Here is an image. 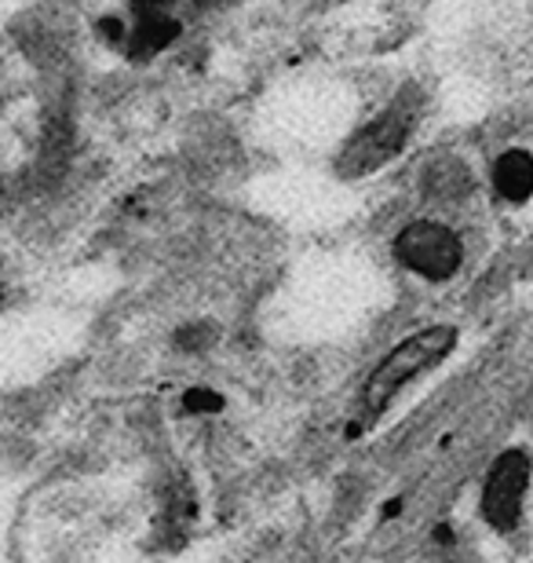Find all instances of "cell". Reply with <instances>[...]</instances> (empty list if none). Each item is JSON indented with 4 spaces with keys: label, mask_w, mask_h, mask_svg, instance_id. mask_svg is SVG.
<instances>
[{
    "label": "cell",
    "mask_w": 533,
    "mask_h": 563,
    "mask_svg": "<svg viewBox=\"0 0 533 563\" xmlns=\"http://www.w3.org/2000/svg\"><path fill=\"white\" fill-rule=\"evenodd\" d=\"M395 261L406 272L421 275L427 282H446L460 272L464 264V242L457 231L438 220H413L395 234Z\"/></svg>",
    "instance_id": "3957f363"
},
{
    "label": "cell",
    "mask_w": 533,
    "mask_h": 563,
    "mask_svg": "<svg viewBox=\"0 0 533 563\" xmlns=\"http://www.w3.org/2000/svg\"><path fill=\"white\" fill-rule=\"evenodd\" d=\"M453 344H457V330H453V325H427V330L406 336L399 347H391V352L380 358L377 369H373L366 380V388H362L366 410L380 413L410 380H417L424 369L442 363V358L453 352Z\"/></svg>",
    "instance_id": "7a4b0ae2"
},
{
    "label": "cell",
    "mask_w": 533,
    "mask_h": 563,
    "mask_svg": "<svg viewBox=\"0 0 533 563\" xmlns=\"http://www.w3.org/2000/svg\"><path fill=\"white\" fill-rule=\"evenodd\" d=\"M471 168L460 162V157H453V154H442L435 157L427 168H424V195L431 201H464V198H471Z\"/></svg>",
    "instance_id": "5b68a950"
},
{
    "label": "cell",
    "mask_w": 533,
    "mask_h": 563,
    "mask_svg": "<svg viewBox=\"0 0 533 563\" xmlns=\"http://www.w3.org/2000/svg\"><path fill=\"white\" fill-rule=\"evenodd\" d=\"M530 454L526 450H504L493 461L482 487V516L493 531H512L523 512V494L530 487Z\"/></svg>",
    "instance_id": "277c9868"
},
{
    "label": "cell",
    "mask_w": 533,
    "mask_h": 563,
    "mask_svg": "<svg viewBox=\"0 0 533 563\" xmlns=\"http://www.w3.org/2000/svg\"><path fill=\"white\" fill-rule=\"evenodd\" d=\"M187 407H190V410H215V407H220V399L209 396V391H190V396H187Z\"/></svg>",
    "instance_id": "52a82bcc"
},
{
    "label": "cell",
    "mask_w": 533,
    "mask_h": 563,
    "mask_svg": "<svg viewBox=\"0 0 533 563\" xmlns=\"http://www.w3.org/2000/svg\"><path fill=\"white\" fill-rule=\"evenodd\" d=\"M493 190L512 206H523L533 198V154L530 151H504L493 162Z\"/></svg>",
    "instance_id": "8992f818"
},
{
    "label": "cell",
    "mask_w": 533,
    "mask_h": 563,
    "mask_svg": "<svg viewBox=\"0 0 533 563\" xmlns=\"http://www.w3.org/2000/svg\"><path fill=\"white\" fill-rule=\"evenodd\" d=\"M421 114H424V96L413 85H406L384 114H377L366 129H358L344 143V151L336 157V173L344 179H362L373 176L384 165H391L406 151L417 125H421Z\"/></svg>",
    "instance_id": "6da1fadb"
}]
</instances>
